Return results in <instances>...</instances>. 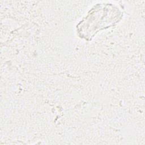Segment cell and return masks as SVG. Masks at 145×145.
<instances>
[{
	"label": "cell",
	"mask_w": 145,
	"mask_h": 145,
	"mask_svg": "<svg viewBox=\"0 0 145 145\" xmlns=\"http://www.w3.org/2000/svg\"><path fill=\"white\" fill-rule=\"evenodd\" d=\"M123 16V12L115 5L96 4L76 25L77 35L89 41L100 31L116 25Z\"/></svg>",
	"instance_id": "cell-1"
}]
</instances>
